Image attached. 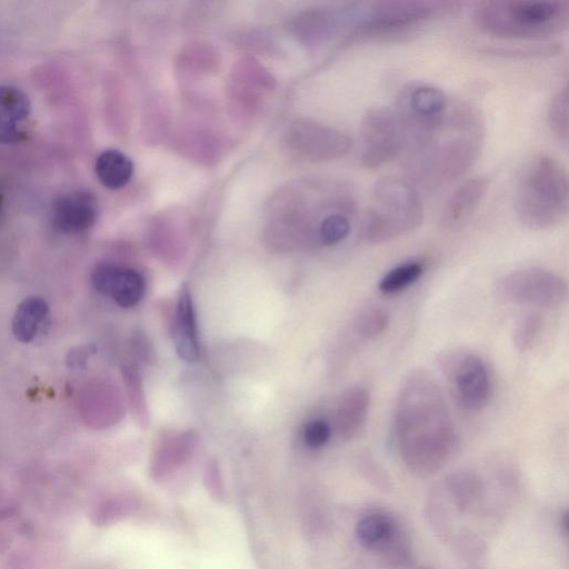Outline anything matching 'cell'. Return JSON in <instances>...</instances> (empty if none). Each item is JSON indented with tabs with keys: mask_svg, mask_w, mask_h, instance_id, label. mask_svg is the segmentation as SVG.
Segmentation results:
<instances>
[{
	"mask_svg": "<svg viewBox=\"0 0 569 569\" xmlns=\"http://www.w3.org/2000/svg\"><path fill=\"white\" fill-rule=\"evenodd\" d=\"M392 427L398 451L418 473L442 467L456 447L451 409L441 387L423 371L409 374L399 388Z\"/></svg>",
	"mask_w": 569,
	"mask_h": 569,
	"instance_id": "1",
	"label": "cell"
},
{
	"mask_svg": "<svg viewBox=\"0 0 569 569\" xmlns=\"http://www.w3.org/2000/svg\"><path fill=\"white\" fill-rule=\"evenodd\" d=\"M483 142L484 125L477 109L466 103L451 104L443 127L407 149L409 182L428 192L455 183L476 164Z\"/></svg>",
	"mask_w": 569,
	"mask_h": 569,
	"instance_id": "2",
	"label": "cell"
},
{
	"mask_svg": "<svg viewBox=\"0 0 569 569\" xmlns=\"http://www.w3.org/2000/svg\"><path fill=\"white\" fill-rule=\"evenodd\" d=\"M482 33L501 39H536L565 31L569 3L565 0H488L473 13Z\"/></svg>",
	"mask_w": 569,
	"mask_h": 569,
	"instance_id": "3",
	"label": "cell"
},
{
	"mask_svg": "<svg viewBox=\"0 0 569 569\" xmlns=\"http://www.w3.org/2000/svg\"><path fill=\"white\" fill-rule=\"evenodd\" d=\"M515 207L519 222L534 231L561 224L569 208L565 168L548 155L532 159L519 179Z\"/></svg>",
	"mask_w": 569,
	"mask_h": 569,
	"instance_id": "4",
	"label": "cell"
},
{
	"mask_svg": "<svg viewBox=\"0 0 569 569\" xmlns=\"http://www.w3.org/2000/svg\"><path fill=\"white\" fill-rule=\"evenodd\" d=\"M424 204L408 179L386 176L376 182L364 216L361 235L371 245H381L416 231L424 222Z\"/></svg>",
	"mask_w": 569,
	"mask_h": 569,
	"instance_id": "5",
	"label": "cell"
},
{
	"mask_svg": "<svg viewBox=\"0 0 569 569\" xmlns=\"http://www.w3.org/2000/svg\"><path fill=\"white\" fill-rule=\"evenodd\" d=\"M456 3L425 0H385L361 4L353 38L402 34L437 16L452 12Z\"/></svg>",
	"mask_w": 569,
	"mask_h": 569,
	"instance_id": "6",
	"label": "cell"
},
{
	"mask_svg": "<svg viewBox=\"0 0 569 569\" xmlns=\"http://www.w3.org/2000/svg\"><path fill=\"white\" fill-rule=\"evenodd\" d=\"M439 362L457 406L468 414L483 412L494 394L493 376L484 359L465 349H455Z\"/></svg>",
	"mask_w": 569,
	"mask_h": 569,
	"instance_id": "7",
	"label": "cell"
},
{
	"mask_svg": "<svg viewBox=\"0 0 569 569\" xmlns=\"http://www.w3.org/2000/svg\"><path fill=\"white\" fill-rule=\"evenodd\" d=\"M449 107L446 94L435 85L416 82L403 87L394 109L406 129L408 148L438 132L445 124Z\"/></svg>",
	"mask_w": 569,
	"mask_h": 569,
	"instance_id": "8",
	"label": "cell"
},
{
	"mask_svg": "<svg viewBox=\"0 0 569 569\" xmlns=\"http://www.w3.org/2000/svg\"><path fill=\"white\" fill-rule=\"evenodd\" d=\"M495 291L507 303L554 309L567 301L569 286L565 277L545 268L531 267L499 278Z\"/></svg>",
	"mask_w": 569,
	"mask_h": 569,
	"instance_id": "9",
	"label": "cell"
},
{
	"mask_svg": "<svg viewBox=\"0 0 569 569\" xmlns=\"http://www.w3.org/2000/svg\"><path fill=\"white\" fill-rule=\"evenodd\" d=\"M406 129L394 108H369L361 122V163L368 169L385 166L407 151Z\"/></svg>",
	"mask_w": 569,
	"mask_h": 569,
	"instance_id": "10",
	"label": "cell"
},
{
	"mask_svg": "<svg viewBox=\"0 0 569 569\" xmlns=\"http://www.w3.org/2000/svg\"><path fill=\"white\" fill-rule=\"evenodd\" d=\"M92 283L99 293L113 298L117 305L124 308H132L141 303L146 293V282L142 274L131 268L111 264L96 267Z\"/></svg>",
	"mask_w": 569,
	"mask_h": 569,
	"instance_id": "11",
	"label": "cell"
},
{
	"mask_svg": "<svg viewBox=\"0 0 569 569\" xmlns=\"http://www.w3.org/2000/svg\"><path fill=\"white\" fill-rule=\"evenodd\" d=\"M98 217L96 196L77 191L59 197L54 205V226L64 234H77L94 226Z\"/></svg>",
	"mask_w": 569,
	"mask_h": 569,
	"instance_id": "12",
	"label": "cell"
},
{
	"mask_svg": "<svg viewBox=\"0 0 569 569\" xmlns=\"http://www.w3.org/2000/svg\"><path fill=\"white\" fill-rule=\"evenodd\" d=\"M489 188L486 177L468 179L459 186L446 202L439 225L444 231H453L461 227L476 212Z\"/></svg>",
	"mask_w": 569,
	"mask_h": 569,
	"instance_id": "13",
	"label": "cell"
},
{
	"mask_svg": "<svg viewBox=\"0 0 569 569\" xmlns=\"http://www.w3.org/2000/svg\"><path fill=\"white\" fill-rule=\"evenodd\" d=\"M31 113L32 104L25 93L15 87H0V143H21Z\"/></svg>",
	"mask_w": 569,
	"mask_h": 569,
	"instance_id": "14",
	"label": "cell"
},
{
	"mask_svg": "<svg viewBox=\"0 0 569 569\" xmlns=\"http://www.w3.org/2000/svg\"><path fill=\"white\" fill-rule=\"evenodd\" d=\"M371 405L372 394L365 386H354L344 393L337 411V427L345 441L363 432Z\"/></svg>",
	"mask_w": 569,
	"mask_h": 569,
	"instance_id": "15",
	"label": "cell"
},
{
	"mask_svg": "<svg viewBox=\"0 0 569 569\" xmlns=\"http://www.w3.org/2000/svg\"><path fill=\"white\" fill-rule=\"evenodd\" d=\"M176 346L178 354L186 362L194 363L201 357L193 299L186 285L178 299Z\"/></svg>",
	"mask_w": 569,
	"mask_h": 569,
	"instance_id": "16",
	"label": "cell"
},
{
	"mask_svg": "<svg viewBox=\"0 0 569 569\" xmlns=\"http://www.w3.org/2000/svg\"><path fill=\"white\" fill-rule=\"evenodd\" d=\"M95 169L99 182L112 191H118L132 181L135 167L127 155L108 149L97 158Z\"/></svg>",
	"mask_w": 569,
	"mask_h": 569,
	"instance_id": "17",
	"label": "cell"
},
{
	"mask_svg": "<svg viewBox=\"0 0 569 569\" xmlns=\"http://www.w3.org/2000/svg\"><path fill=\"white\" fill-rule=\"evenodd\" d=\"M47 314L48 305L43 298H26L18 306L14 317L13 332L17 341L22 343L32 342Z\"/></svg>",
	"mask_w": 569,
	"mask_h": 569,
	"instance_id": "18",
	"label": "cell"
},
{
	"mask_svg": "<svg viewBox=\"0 0 569 569\" xmlns=\"http://www.w3.org/2000/svg\"><path fill=\"white\" fill-rule=\"evenodd\" d=\"M391 325V316L381 306H368L361 309L354 321V333L361 342H372L383 336Z\"/></svg>",
	"mask_w": 569,
	"mask_h": 569,
	"instance_id": "19",
	"label": "cell"
},
{
	"mask_svg": "<svg viewBox=\"0 0 569 569\" xmlns=\"http://www.w3.org/2000/svg\"><path fill=\"white\" fill-rule=\"evenodd\" d=\"M395 525L391 517L384 514L367 515L357 524L356 535L359 543L372 549L382 545L392 537Z\"/></svg>",
	"mask_w": 569,
	"mask_h": 569,
	"instance_id": "20",
	"label": "cell"
},
{
	"mask_svg": "<svg viewBox=\"0 0 569 569\" xmlns=\"http://www.w3.org/2000/svg\"><path fill=\"white\" fill-rule=\"evenodd\" d=\"M425 267L421 262H407L391 269L379 281L378 289L384 295H396L402 293L408 287L415 284L423 274Z\"/></svg>",
	"mask_w": 569,
	"mask_h": 569,
	"instance_id": "21",
	"label": "cell"
},
{
	"mask_svg": "<svg viewBox=\"0 0 569 569\" xmlns=\"http://www.w3.org/2000/svg\"><path fill=\"white\" fill-rule=\"evenodd\" d=\"M547 124L559 142L568 145L569 138V101L567 86L551 99L547 108Z\"/></svg>",
	"mask_w": 569,
	"mask_h": 569,
	"instance_id": "22",
	"label": "cell"
},
{
	"mask_svg": "<svg viewBox=\"0 0 569 569\" xmlns=\"http://www.w3.org/2000/svg\"><path fill=\"white\" fill-rule=\"evenodd\" d=\"M349 212L328 214L319 225V241L331 247L341 244L352 232L351 215Z\"/></svg>",
	"mask_w": 569,
	"mask_h": 569,
	"instance_id": "23",
	"label": "cell"
},
{
	"mask_svg": "<svg viewBox=\"0 0 569 569\" xmlns=\"http://www.w3.org/2000/svg\"><path fill=\"white\" fill-rule=\"evenodd\" d=\"M543 319L539 315H528L519 322L513 334V343L517 351L527 352L532 349L543 331Z\"/></svg>",
	"mask_w": 569,
	"mask_h": 569,
	"instance_id": "24",
	"label": "cell"
},
{
	"mask_svg": "<svg viewBox=\"0 0 569 569\" xmlns=\"http://www.w3.org/2000/svg\"><path fill=\"white\" fill-rule=\"evenodd\" d=\"M332 437V427L323 419H314L304 428V442L309 448L324 447Z\"/></svg>",
	"mask_w": 569,
	"mask_h": 569,
	"instance_id": "25",
	"label": "cell"
},
{
	"mask_svg": "<svg viewBox=\"0 0 569 569\" xmlns=\"http://www.w3.org/2000/svg\"><path fill=\"white\" fill-rule=\"evenodd\" d=\"M92 353H94L92 346L79 347L69 353L67 363L73 368L82 367Z\"/></svg>",
	"mask_w": 569,
	"mask_h": 569,
	"instance_id": "26",
	"label": "cell"
},
{
	"mask_svg": "<svg viewBox=\"0 0 569 569\" xmlns=\"http://www.w3.org/2000/svg\"><path fill=\"white\" fill-rule=\"evenodd\" d=\"M0 203H2V196H0Z\"/></svg>",
	"mask_w": 569,
	"mask_h": 569,
	"instance_id": "27",
	"label": "cell"
}]
</instances>
